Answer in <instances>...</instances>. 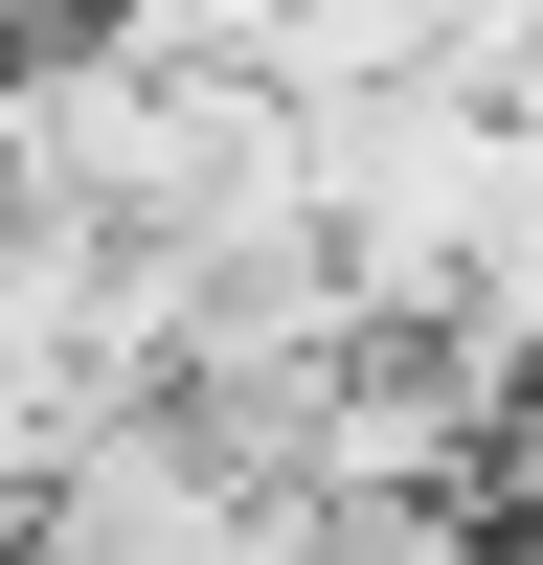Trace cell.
<instances>
[{"label": "cell", "mask_w": 543, "mask_h": 565, "mask_svg": "<svg viewBox=\"0 0 543 565\" xmlns=\"http://www.w3.org/2000/svg\"><path fill=\"white\" fill-rule=\"evenodd\" d=\"M476 226H498V90L453 68L317 90V249L362 317H476Z\"/></svg>", "instance_id": "1"}, {"label": "cell", "mask_w": 543, "mask_h": 565, "mask_svg": "<svg viewBox=\"0 0 543 565\" xmlns=\"http://www.w3.org/2000/svg\"><path fill=\"white\" fill-rule=\"evenodd\" d=\"M91 430H114V362H91L68 317H45L23 271H0V543H23L45 498H68V452H91Z\"/></svg>", "instance_id": "2"}, {"label": "cell", "mask_w": 543, "mask_h": 565, "mask_svg": "<svg viewBox=\"0 0 543 565\" xmlns=\"http://www.w3.org/2000/svg\"><path fill=\"white\" fill-rule=\"evenodd\" d=\"M476 317L543 362V114H498V226H476Z\"/></svg>", "instance_id": "3"}, {"label": "cell", "mask_w": 543, "mask_h": 565, "mask_svg": "<svg viewBox=\"0 0 543 565\" xmlns=\"http://www.w3.org/2000/svg\"><path fill=\"white\" fill-rule=\"evenodd\" d=\"M476 498H498V543H543V362H498V452H476Z\"/></svg>", "instance_id": "4"}, {"label": "cell", "mask_w": 543, "mask_h": 565, "mask_svg": "<svg viewBox=\"0 0 543 565\" xmlns=\"http://www.w3.org/2000/svg\"><path fill=\"white\" fill-rule=\"evenodd\" d=\"M45 23H68V0H0V68H23V45H45Z\"/></svg>", "instance_id": "5"}, {"label": "cell", "mask_w": 543, "mask_h": 565, "mask_svg": "<svg viewBox=\"0 0 543 565\" xmlns=\"http://www.w3.org/2000/svg\"><path fill=\"white\" fill-rule=\"evenodd\" d=\"M521 565H543V543H521Z\"/></svg>", "instance_id": "6"}]
</instances>
